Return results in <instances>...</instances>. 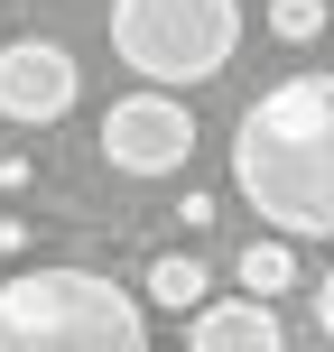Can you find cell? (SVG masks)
Returning <instances> with one entry per match:
<instances>
[{"mask_svg": "<svg viewBox=\"0 0 334 352\" xmlns=\"http://www.w3.org/2000/svg\"><path fill=\"white\" fill-rule=\"evenodd\" d=\"M28 176H37L28 158H0V195H28Z\"/></svg>", "mask_w": 334, "mask_h": 352, "instance_id": "10", "label": "cell"}, {"mask_svg": "<svg viewBox=\"0 0 334 352\" xmlns=\"http://www.w3.org/2000/svg\"><path fill=\"white\" fill-rule=\"evenodd\" d=\"M260 19H269V37H279V47H306V37H325L334 10H325V0H269Z\"/></svg>", "mask_w": 334, "mask_h": 352, "instance_id": "9", "label": "cell"}, {"mask_svg": "<svg viewBox=\"0 0 334 352\" xmlns=\"http://www.w3.org/2000/svg\"><path fill=\"white\" fill-rule=\"evenodd\" d=\"M74 93H84V74H74L65 47H47V37H10L0 47V121H65Z\"/></svg>", "mask_w": 334, "mask_h": 352, "instance_id": "5", "label": "cell"}, {"mask_svg": "<svg viewBox=\"0 0 334 352\" xmlns=\"http://www.w3.org/2000/svg\"><path fill=\"white\" fill-rule=\"evenodd\" d=\"M0 352H149V316L103 269L0 278Z\"/></svg>", "mask_w": 334, "mask_h": 352, "instance_id": "2", "label": "cell"}, {"mask_svg": "<svg viewBox=\"0 0 334 352\" xmlns=\"http://www.w3.org/2000/svg\"><path fill=\"white\" fill-rule=\"evenodd\" d=\"M232 195L288 241H334V74H288L242 102Z\"/></svg>", "mask_w": 334, "mask_h": 352, "instance_id": "1", "label": "cell"}, {"mask_svg": "<svg viewBox=\"0 0 334 352\" xmlns=\"http://www.w3.org/2000/svg\"><path fill=\"white\" fill-rule=\"evenodd\" d=\"M186 352H288L269 297H205L186 324Z\"/></svg>", "mask_w": 334, "mask_h": 352, "instance_id": "6", "label": "cell"}, {"mask_svg": "<svg viewBox=\"0 0 334 352\" xmlns=\"http://www.w3.org/2000/svg\"><path fill=\"white\" fill-rule=\"evenodd\" d=\"M112 56L158 93H195L242 56V0H112Z\"/></svg>", "mask_w": 334, "mask_h": 352, "instance_id": "3", "label": "cell"}, {"mask_svg": "<svg viewBox=\"0 0 334 352\" xmlns=\"http://www.w3.org/2000/svg\"><path fill=\"white\" fill-rule=\"evenodd\" d=\"M316 324H325V343H334V269H325V287H316Z\"/></svg>", "mask_w": 334, "mask_h": 352, "instance_id": "11", "label": "cell"}, {"mask_svg": "<svg viewBox=\"0 0 334 352\" xmlns=\"http://www.w3.org/2000/svg\"><path fill=\"white\" fill-rule=\"evenodd\" d=\"M140 287H149V306H167V316H195V306H205V260H195V250H158Z\"/></svg>", "mask_w": 334, "mask_h": 352, "instance_id": "8", "label": "cell"}, {"mask_svg": "<svg viewBox=\"0 0 334 352\" xmlns=\"http://www.w3.org/2000/svg\"><path fill=\"white\" fill-rule=\"evenodd\" d=\"M103 158L121 176H176L195 158V111L176 102V93H121V102L103 111Z\"/></svg>", "mask_w": 334, "mask_h": 352, "instance_id": "4", "label": "cell"}, {"mask_svg": "<svg viewBox=\"0 0 334 352\" xmlns=\"http://www.w3.org/2000/svg\"><path fill=\"white\" fill-rule=\"evenodd\" d=\"M232 278H242V297H288V287H298V241H288V232H269V241H242Z\"/></svg>", "mask_w": 334, "mask_h": 352, "instance_id": "7", "label": "cell"}]
</instances>
